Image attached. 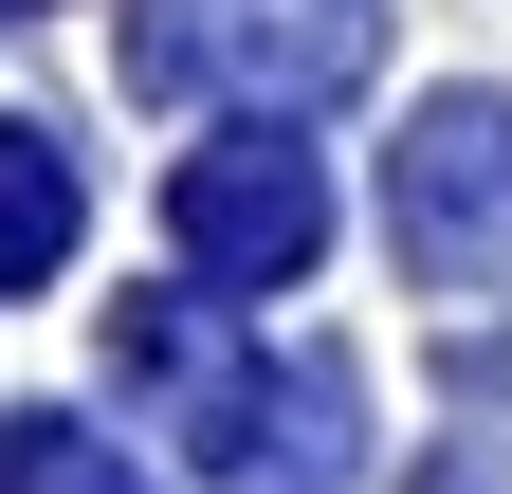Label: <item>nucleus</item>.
Listing matches in <instances>:
<instances>
[{"mask_svg": "<svg viewBox=\"0 0 512 494\" xmlns=\"http://www.w3.org/2000/svg\"><path fill=\"white\" fill-rule=\"evenodd\" d=\"M384 238L421 293H512V92H439L384 147Z\"/></svg>", "mask_w": 512, "mask_h": 494, "instance_id": "1", "label": "nucleus"}, {"mask_svg": "<svg viewBox=\"0 0 512 494\" xmlns=\"http://www.w3.org/2000/svg\"><path fill=\"white\" fill-rule=\"evenodd\" d=\"M165 238H183L220 293H293L311 257H330V165H311L293 129H220V147H183Z\"/></svg>", "mask_w": 512, "mask_h": 494, "instance_id": "2", "label": "nucleus"}, {"mask_svg": "<svg viewBox=\"0 0 512 494\" xmlns=\"http://www.w3.org/2000/svg\"><path fill=\"white\" fill-rule=\"evenodd\" d=\"M55 257H74V165L37 129H0V293H37Z\"/></svg>", "mask_w": 512, "mask_h": 494, "instance_id": "3", "label": "nucleus"}, {"mask_svg": "<svg viewBox=\"0 0 512 494\" xmlns=\"http://www.w3.org/2000/svg\"><path fill=\"white\" fill-rule=\"evenodd\" d=\"M0 494H147L128 440H74V421H0Z\"/></svg>", "mask_w": 512, "mask_h": 494, "instance_id": "4", "label": "nucleus"}, {"mask_svg": "<svg viewBox=\"0 0 512 494\" xmlns=\"http://www.w3.org/2000/svg\"><path fill=\"white\" fill-rule=\"evenodd\" d=\"M0 19H19V0H0Z\"/></svg>", "mask_w": 512, "mask_h": 494, "instance_id": "5", "label": "nucleus"}]
</instances>
